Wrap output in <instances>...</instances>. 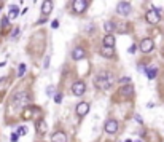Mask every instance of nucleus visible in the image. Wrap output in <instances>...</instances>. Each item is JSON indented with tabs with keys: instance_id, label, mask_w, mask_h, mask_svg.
Listing matches in <instances>:
<instances>
[{
	"instance_id": "29",
	"label": "nucleus",
	"mask_w": 164,
	"mask_h": 142,
	"mask_svg": "<svg viewBox=\"0 0 164 142\" xmlns=\"http://www.w3.org/2000/svg\"><path fill=\"white\" fill-rule=\"evenodd\" d=\"M45 22H46V16H43L42 19H38V24H45Z\"/></svg>"
},
{
	"instance_id": "4",
	"label": "nucleus",
	"mask_w": 164,
	"mask_h": 142,
	"mask_svg": "<svg viewBox=\"0 0 164 142\" xmlns=\"http://www.w3.org/2000/svg\"><path fill=\"white\" fill-rule=\"evenodd\" d=\"M139 48L142 53H150V51H153V48H155V42L151 40V38H143V40L140 42Z\"/></svg>"
},
{
	"instance_id": "5",
	"label": "nucleus",
	"mask_w": 164,
	"mask_h": 142,
	"mask_svg": "<svg viewBox=\"0 0 164 142\" xmlns=\"http://www.w3.org/2000/svg\"><path fill=\"white\" fill-rule=\"evenodd\" d=\"M116 13H118L120 16H129L131 5L127 2H120L118 5H116Z\"/></svg>"
},
{
	"instance_id": "16",
	"label": "nucleus",
	"mask_w": 164,
	"mask_h": 142,
	"mask_svg": "<svg viewBox=\"0 0 164 142\" xmlns=\"http://www.w3.org/2000/svg\"><path fill=\"white\" fill-rule=\"evenodd\" d=\"M18 14H19V8L16 5H11L10 6V11H8V18L10 19H14V18H18Z\"/></svg>"
},
{
	"instance_id": "10",
	"label": "nucleus",
	"mask_w": 164,
	"mask_h": 142,
	"mask_svg": "<svg viewBox=\"0 0 164 142\" xmlns=\"http://www.w3.org/2000/svg\"><path fill=\"white\" fill-rule=\"evenodd\" d=\"M51 11H53V2L51 0H43V3H42V14L48 16Z\"/></svg>"
},
{
	"instance_id": "25",
	"label": "nucleus",
	"mask_w": 164,
	"mask_h": 142,
	"mask_svg": "<svg viewBox=\"0 0 164 142\" xmlns=\"http://www.w3.org/2000/svg\"><path fill=\"white\" fill-rule=\"evenodd\" d=\"M18 139H19V136H18L16 133H13V134H11V142H18Z\"/></svg>"
},
{
	"instance_id": "7",
	"label": "nucleus",
	"mask_w": 164,
	"mask_h": 142,
	"mask_svg": "<svg viewBox=\"0 0 164 142\" xmlns=\"http://www.w3.org/2000/svg\"><path fill=\"white\" fill-rule=\"evenodd\" d=\"M104 129H105V133H108V134H115L116 131H118V121L116 120H107V123L104 125Z\"/></svg>"
},
{
	"instance_id": "11",
	"label": "nucleus",
	"mask_w": 164,
	"mask_h": 142,
	"mask_svg": "<svg viewBox=\"0 0 164 142\" xmlns=\"http://www.w3.org/2000/svg\"><path fill=\"white\" fill-rule=\"evenodd\" d=\"M132 93H134V88H132L131 85L121 86V88H120V91H118V94H120L121 97H129V96H132Z\"/></svg>"
},
{
	"instance_id": "3",
	"label": "nucleus",
	"mask_w": 164,
	"mask_h": 142,
	"mask_svg": "<svg viewBox=\"0 0 164 142\" xmlns=\"http://www.w3.org/2000/svg\"><path fill=\"white\" fill-rule=\"evenodd\" d=\"M86 8H88V0H73V3H72L73 13L81 14L86 11Z\"/></svg>"
},
{
	"instance_id": "31",
	"label": "nucleus",
	"mask_w": 164,
	"mask_h": 142,
	"mask_svg": "<svg viewBox=\"0 0 164 142\" xmlns=\"http://www.w3.org/2000/svg\"><path fill=\"white\" fill-rule=\"evenodd\" d=\"M135 120H137L139 123H142V118H140V115H135Z\"/></svg>"
},
{
	"instance_id": "15",
	"label": "nucleus",
	"mask_w": 164,
	"mask_h": 142,
	"mask_svg": "<svg viewBox=\"0 0 164 142\" xmlns=\"http://www.w3.org/2000/svg\"><path fill=\"white\" fill-rule=\"evenodd\" d=\"M104 45H107V46H115V35H112V34L105 35V37H104Z\"/></svg>"
},
{
	"instance_id": "13",
	"label": "nucleus",
	"mask_w": 164,
	"mask_h": 142,
	"mask_svg": "<svg viewBox=\"0 0 164 142\" xmlns=\"http://www.w3.org/2000/svg\"><path fill=\"white\" fill-rule=\"evenodd\" d=\"M51 142H67V134L62 133V131L54 133L53 137H51Z\"/></svg>"
},
{
	"instance_id": "22",
	"label": "nucleus",
	"mask_w": 164,
	"mask_h": 142,
	"mask_svg": "<svg viewBox=\"0 0 164 142\" xmlns=\"http://www.w3.org/2000/svg\"><path fill=\"white\" fill-rule=\"evenodd\" d=\"M24 72H26V64H21V66H19V74H18V75L22 77V75H24Z\"/></svg>"
},
{
	"instance_id": "35",
	"label": "nucleus",
	"mask_w": 164,
	"mask_h": 142,
	"mask_svg": "<svg viewBox=\"0 0 164 142\" xmlns=\"http://www.w3.org/2000/svg\"><path fill=\"white\" fill-rule=\"evenodd\" d=\"M0 10H2V8H0Z\"/></svg>"
},
{
	"instance_id": "12",
	"label": "nucleus",
	"mask_w": 164,
	"mask_h": 142,
	"mask_svg": "<svg viewBox=\"0 0 164 142\" xmlns=\"http://www.w3.org/2000/svg\"><path fill=\"white\" fill-rule=\"evenodd\" d=\"M85 56H86V53H85V50H83V48H80V46H77V48L72 51V58H73V61H80V59H83Z\"/></svg>"
},
{
	"instance_id": "1",
	"label": "nucleus",
	"mask_w": 164,
	"mask_h": 142,
	"mask_svg": "<svg viewBox=\"0 0 164 142\" xmlns=\"http://www.w3.org/2000/svg\"><path fill=\"white\" fill-rule=\"evenodd\" d=\"M113 83V77L107 72H102L100 75L96 77V86L100 89H108Z\"/></svg>"
},
{
	"instance_id": "9",
	"label": "nucleus",
	"mask_w": 164,
	"mask_h": 142,
	"mask_svg": "<svg viewBox=\"0 0 164 142\" xmlns=\"http://www.w3.org/2000/svg\"><path fill=\"white\" fill-rule=\"evenodd\" d=\"M88 112H89V104L88 102H80V104L77 105V115L78 117H85Z\"/></svg>"
},
{
	"instance_id": "8",
	"label": "nucleus",
	"mask_w": 164,
	"mask_h": 142,
	"mask_svg": "<svg viewBox=\"0 0 164 142\" xmlns=\"http://www.w3.org/2000/svg\"><path fill=\"white\" fill-rule=\"evenodd\" d=\"M85 91H86V85H85L83 81H75V83L72 85V93L75 94V96H83Z\"/></svg>"
},
{
	"instance_id": "30",
	"label": "nucleus",
	"mask_w": 164,
	"mask_h": 142,
	"mask_svg": "<svg viewBox=\"0 0 164 142\" xmlns=\"http://www.w3.org/2000/svg\"><path fill=\"white\" fill-rule=\"evenodd\" d=\"M18 34H19V29H16V30L13 32V38H16V37H18Z\"/></svg>"
},
{
	"instance_id": "32",
	"label": "nucleus",
	"mask_w": 164,
	"mask_h": 142,
	"mask_svg": "<svg viewBox=\"0 0 164 142\" xmlns=\"http://www.w3.org/2000/svg\"><path fill=\"white\" fill-rule=\"evenodd\" d=\"M126 142H132V141H129V139H127V141H126Z\"/></svg>"
},
{
	"instance_id": "2",
	"label": "nucleus",
	"mask_w": 164,
	"mask_h": 142,
	"mask_svg": "<svg viewBox=\"0 0 164 142\" xmlns=\"http://www.w3.org/2000/svg\"><path fill=\"white\" fill-rule=\"evenodd\" d=\"M13 102L16 107H24L29 104V96H27V93H16L13 96Z\"/></svg>"
},
{
	"instance_id": "14",
	"label": "nucleus",
	"mask_w": 164,
	"mask_h": 142,
	"mask_svg": "<svg viewBox=\"0 0 164 142\" xmlns=\"http://www.w3.org/2000/svg\"><path fill=\"white\" fill-rule=\"evenodd\" d=\"M100 54H102L104 58H113V56H115V50H113V46L104 45V48L100 50Z\"/></svg>"
},
{
	"instance_id": "28",
	"label": "nucleus",
	"mask_w": 164,
	"mask_h": 142,
	"mask_svg": "<svg viewBox=\"0 0 164 142\" xmlns=\"http://www.w3.org/2000/svg\"><path fill=\"white\" fill-rule=\"evenodd\" d=\"M18 133H19V134H26V133H27V129H26V128H19V129H18Z\"/></svg>"
},
{
	"instance_id": "27",
	"label": "nucleus",
	"mask_w": 164,
	"mask_h": 142,
	"mask_svg": "<svg viewBox=\"0 0 164 142\" xmlns=\"http://www.w3.org/2000/svg\"><path fill=\"white\" fill-rule=\"evenodd\" d=\"M135 50H137V45H132L131 48H129V53L132 54V53H135Z\"/></svg>"
},
{
	"instance_id": "19",
	"label": "nucleus",
	"mask_w": 164,
	"mask_h": 142,
	"mask_svg": "<svg viewBox=\"0 0 164 142\" xmlns=\"http://www.w3.org/2000/svg\"><path fill=\"white\" fill-rule=\"evenodd\" d=\"M37 109H24V113H22V118H24V120H30V118H32V115H34V112Z\"/></svg>"
},
{
	"instance_id": "26",
	"label": "nucleus",
	"mask_w": 164,
	"mask_h": 142,
	"mask_svg": "<svg viewBox=\"0 0 164 142\" xmlns=\"http://www.w3.org/2000/svg\"><path fill=\"white\" fill-rule=\"evenodd\" d=\"M120 81H121V83H131V78L129 77H123Z\"/></svg>"
},
{
	"instance_id": "24",
	"label": "nucleus",
	"mask_w": 164,
	"mask_h": 142,
	"mask_svg": "<svg viewBox=\"0 0 164 142\" xmlns=\"http://www.w3.org/2000/svg\"><path fill=\"white\" fill-rule=\"evenodd\" d=\"M51 27H53V29H57V27H59V21H57V19H54V21L51 22Z\"/></svg>"
},
{
	"instance_id": "21",
	"label": "nucleus",
	"mask_w": 164,
	"mask_h": 142,
	"mask_svg": "<svg viewBox=\"0 0 164 142\" xmlns=\"http://www.w3.org/2000/svg\"><path fill=\"white\" fill-rule=\"evenodd\" d=\"M8 19H10V18H6V16L2 18V29H3V30L8 29Z\"/></svg>"
},
{
	"instance_id": "17",
	"label": "nucleus",
	"mask_w": 164,
	"mask_h": 142,
	"mask_svg": "<svg viewBox=\"0 0 164 142\" xmlns=\"http://www.w3.org/2000/svg\"><path fill=\"white\" fill-rule=\"evenodd\" d=\"M156 75H158V69H156V67H148L147 69V77L150 78V80H153V78H156Z\"/></svg>"
},
{
	"instance_id": "33",
	"label": "nucleus",
	"mask_w": 164,
	"mask_h": 142,
	"mask_svg": "<svg viewBox=\"0 0 164 142\" xmlns=\"http://www.w3.org/2000/svg\"><path fill=\"white\" fill-rule=\"evenodd\" d=\"M137 142H140V141H137Z\"/></svg>"
},
{
	"instance_id": "34",
	"label": "nucleus",
	"mask_w": 164,
	"mask_h": 142,
	"mask_svg": "<svg viewBox=\"0 0 164 142\" xmlns=\"http://www.w3.org/2000/svg\"><path fill=\"white\" fill-rule=\"evenodd\" d=\"M34 2H35V0H34Z\"/></svg>"
},
{
	"instance_id": "20",
	"label": "nucleus",
	"mask_w": 164,
	"mask_h": 142,
	"mask_svg": "<svg viewBox=\"0 0 164 142\" xmlns=\"http://www.w3.org/2000/svg\"><path fill=\"white\" fill-rule=\"evenodd\" d=\"M115 27H116V26L113 24L112 21H107V22H104V29L107 30V34H112L113 30H115Z\"/></svg>"
},
{
	"instance_id": "23",
	"label": "nucleus",
	"mask_w": 164,
	"mask_h": 142,
	"mask_svg": "<svg viewBox=\"0 0 164 142\" xmlns=\"http://www.w3.org/2000/svg\"><path fill=\"white\" fill-rule=\"evenodd\" d=\"M61 101H62V94H56V97H54V102H56V104H61Z\"/></svg>"
},
{
	"instance_id": "18",
	"label": "nucleus",
	"mask_w": 164,
	"mask_h": 142,
	"mask_svg": "<svg viewBox=\"0 0 164 142\" xmlns=\"http://www.w3.org/2000/svg\"><path fill=\"white\" fill-rule=\"evenodd\" d=\"M37 131L40 133V134H45L46 133V123H45V120H38L37 121Z\"/></svg>"
},
{
	"instance_id": "6",
	"label": "nucleus",
	"mask_w": 164,
	"mask_h": 142,
	"mask_svg": "<svg viewBox=\"0 0 164 142\" xmlns=\"http://www.w3.org/2000/svg\"><path fill=\"white\" fill-rule=\"evenodd\" d=\"M145 19H147V22H150V24H158L161 18H159V13H158V11H156L155 8H151V10L147 11Z\"/></svg>"
}]
</instances>
